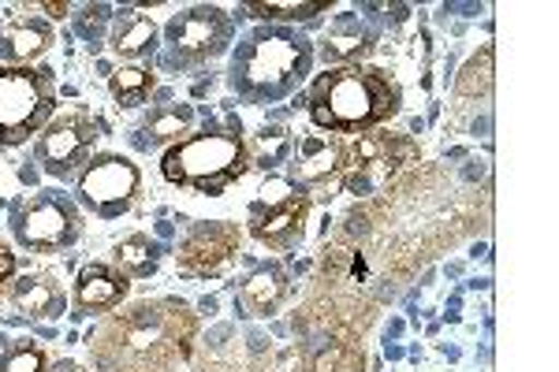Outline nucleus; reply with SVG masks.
<instances>
[{
	"label": "nucleus",
	"mask_w": 559,
	"mask_h": 372,
	"mask_svg": "<svg viewBox=\"0 0 559 372\" xmlns=\"http://www.w3.org/2000/svg\"><path fill=\"white\" fill-rule=\"evenodd\" d=\"M198 321L179 298H153L102 321L90 335L97 372H176L191 361Z\"/></svg>",
	"instance_id": "obj_1"
},
{
	"label": "nucleus",
	"mask_w": 559,
	"mask_h": 372,
	"mask_svg": "<svg viewBox=\"0 0 559 372\" xmlns=\"http://www.w3.org/2000/svg\"><path fill=\"white\" fill-rule=\"evenodd\" d=\"M313 68V41L292 26H254L231 49L228 83L247 105H276L292 97Z\"/></svg>",
	"instance_id": "obj_2"
},
{
	"label": "nucleus",
	"mask_w": 559,
	"mask_h": 372,
	"mask_svg": "<svg viewBox=\"0 0 559 372\" xmlns=\"http://www.w3.org/2000/svg\"><path fill=\"white\" fill-rule=\"evenodd\" d=\"M310 120L324 134H369L400 112V86L381 68H324L310 86Z\"/></svg>",
	"instance_id": "obj_3"
},
{
	"label": "nucleus",
	"mask_w": 559,
	"mask_h": 372,
	"mask_svg": "<svg viewBox=\"0 0 559 372\" xmlns=\"http://www.w3.org/2000/svg\"><path fill=\"white\" fill-rule=\"evenodd\" d=\"M250 171V145L239 123L205 127L198 134H187L160 157V176L173 187L198 190V194H224L231 183H239Z\"/></svg>",
	"instance_id": "obj_4"
},
{
	"label": "nucleus",
	"mask_w": 559,
	"mask_h": 372,
	"mask_svg": "<svg viewBox=\"0 0 559 372\" xmlns=\"http://www.w3.org/2000/svg\"><path fill=\"white\" fill-rule=\"evenodd\" d=\"M57 116V71L0 68V145H23Z\"/></svg>",
	"instance_id": "obj_5"
},
{
	"label": "nucleus",
	"mask_w": 559,
	"mask_h": 372,
	"mask_svg": "<svg viewBox=\"0 0 559 372\" xmlns=\"http://www.w3.org/2000/svg\"><path fill=\"white\" fill-rule=\"evenodd\" d=\"M236 41V20L216 4H191L165 23V49L160 68L165 71H194L202 63L231 49Z\"/></svg>",
	"instance_id": "obj_6"
},
{
	"label": "nucleus",
	"mask_w": 559,
	"mask_h": 372,
	"mask_svg": "<svg viewBox=\"0 0 559 372\" xmlns=\"http://www.w3.org/2000/svg\"><path fill=\"white\" fill-rule=\"evenodd\" d=\"M12 228L15 242L31 253H60L75 247L83 235V213L64 190H38L12 205Z\"/></svg>",
	"instance_id": "obj_7"
},
{
	"label": "nucleus",
	"mask_w": 559,
	"mask_h": 372,
	"mask_svg": "<svg viewBox=\"0 0 559 372\" xmlns=\"http://www.w3.org/2000/svg\"><path fill=\"white\" fill-rule=\"evenodd\" d=\"M414 165H418V142L411 134H358V142L344 157V190L355 197H373Z\"/></svg>",
	"instance_id": "obj_8"
},
{
	"label": "nucleus",
	"mask_w": 559,
	"mask_h": 372,
	"mask_svg": "<svg viewBox=\"0 0 559 372\" xmlns=\"http://www.w3.org/2000/svg\"><path fill=\"white\" fill-rule=\"evenodd\" d=\"M310 197L292 179H265L261 197L250 205V235L269 250H292L306 235Z\"/></svg>",
	"instance_id": "obj_9"
},
{
	"label": "nucleus",
	"mask_w": 559,
	"mask_h": 372,
	"mask_svg": "<svg viewBox=\"0 0 559 372\" xmlns=\"http://www.w3.org/2000/svg\"><path fill=\"white\" fill-rule=\"evenodd\" d=\"M142 187V171L139 165H131L120 153H97L86 160V168L79 171V205L90 208L102 220H120L123 213L134 205Z\"/></svg>",
	"instance_id": "obj_10"
},
{
	"label": "nucleus",
	"mask_w": 559,
	"mask_h": 372,
	"mask_svg": "<svg viewBox=\"0 0 559 372\" xmlns=\"http://www.w3.org/2000/svg\"><path fill=\"white\" fill-rule=\"evenodd\" d=\"M94 142H97V120H90L83 112H60L34 139V160L41 165L45 176L68 179L79 165H86Z\"/></svg>",
	"instance_id": "obj_11"
},
{
	"label": "nucleus",
	"mask_w": 559,
	"mask_h": 372,
	"mask_svg": "<svg viewBox=\"0 0 559 372\" xmlns=\"http://www.w3.org/2000/svg\"><path fill=\"white\" fill-rule=\"evenodd\" d=\"M239 228L228 220H202L179 239L176 261L187 276H216L239 253Z\"/></svg>",
	"instance_id": "obj_12"
},
{
	"label": "nucleus",
	"mask_w": 559,
	"mask_h": 372,
	"mask_svg": "<svg viewBox=\"0 0 559 372\" xmlns=\"http://www.w3.org/2000/svg\"><path fill=\"white\" fill-rule=\"evenodd\" d=\"M344 157H347V145L340 142V134L310 131L292 145V168L299 187L329 183V176L344 171Z\"/></svg>",
	"instance_id": "obj_13"
},
{
	"label": "nucleus",
	"mask_w": 559,
	"mask_h": 372,
	"mask_svg": "<svg viewBox=\"0 0 559 372\" xmlns=\"http://www.w3.org/2000/svg\"><path fill=\"white\" fill-rule=\"evenodd\" d=\"M131 279L123 272H116L112 265H86L79 272V284H75V310L79 316L90 313H112L116 305L128 298Z\"/></svg>",
	"instance_id": "obj_14"
},
{
	"label": "nucleus",
	"mask_w": 559,
	"mask_h": 372,
	"mask_svg": "<svg viewBox=\"0 0 559 372\" xmlns=\"http://www.w3.org/2000/svg\"><path fill=\"white\" fill-rule=\"evenodd\" d=\"M287 290V272L280 265H258L250 272L247 279H242L239 295H236V313L242 321H258V316H273L280 305H284Z\"/></svg>",
	"instance_id": "obj_15"
},
{
	"label": "nucleus",
	"mask_w": 559,
	"mask_h": 372,
	"mask_svg": "<svg viewBox=\"0 0 559 372\" xmlns=\"http://www.w3.org/2000/svg\"><path fill=\"white\" fill-rule=\"evenodd\" d=\"M373 45H377L373 26L347 12V15H340V20L332 23L329 34H324L321 60H324V68H350V63L369 57V49H373Z\"/></svg>",
	"instance_id": "obj_16"
},
{
	"label": "nucleus",
	"mask_w": 559,
	"mask_h": 372,
	"mask_svg": "<svg viewBox=\"0 0 559 372\" xmlns=\"http://www.w3.org/2000/svg\"><path fill=\"white\" fill-rule=\"evenodd\" d=\"M8 298H12V305L20 310L23 316H31V321H57V316L68 313V298L60 284L52 276H38V272H26V276L15 279L12 287H8Z\"/></svg>",
	"instance_id": "obj_17"
},
{
	"label": "nucleus",
	"mask_w": 559,
	"mask_h": 372,
	"mask_svg": "<svg viewBox=\"0 0 559 372\" xmlns=\"http://www.w3.org/2000/svg\"><path fill=\"white\" fill-rule=\"evenodd\" d=\"M52 41H57V34L49 23L26 20L8 26V31H0V68H31V60L45 57Z\"/></svg>",
	"instance_id": "obj_18"
},
{
	"label": "nucleus",
	"mask_w": 559,
	"mask_h": 372,
	"mask_svg": "<svg viewBox=\"0 0 559 372\" xmlns=\"http://www.w3.org/2000/svg\"><path fill=\"white\" fill-rule=\"evenodd\" d=\"M157 38H160V31L150 15L134 12V8H123L112 23V34H108V49L120 60H146L157 52Z\"/></svg>",
	"instance_id": "obj_19"
},
{
	"label": "nucleus",
	"mask_w": 559,
	"mask_h": 372,
	"mask_svg": "<svg viewBox=\"0 0 559 372\" xmlns=\"http://www.w3.org/2000/svg\"><path fill=\"white\" fill-rule=\"evenodd\" d=\"M194 127V108L191 105H160L142 120L139 127V145L142 149H157V145H168L173 149L176 142H183Z\"/></svg>",
	"instance_id": "obj_20"
},
{
	"label": "nucleus",
	"mask_w": 559,
	"mask_h": 372,
	"mask_svg": "<svg viewBox=\"0 0 559 372\" xmlns=\"http://www.w3.org/2000/svg\"><path fill=\"white\" fill-rule=\"evenodd\" d=\"M112 268L123 272L128 279H146L160 268V247L150 235H128V239L116 242Z\"/></svg>",
	"instance_id": "obj_21"
},
{
	"label": "nucleus",
	"mask_w": 559,
	"mask_h": 372,
	"mask_svg": "<svg viewBox=\"0 0 559 372\" xmlns=\"http://www.w3.org/2000/svg\"><path fill=\"white\" fill-rule=\"evenodd\" d=\"M153 86H157V75L153 68H139V63H128V68H116L108 75V94L116 97V105L123 108H139L150 101Z\"/></svg>",
	"instance_id": "obj_22"
},
{
	"label": "nucleus",
	"mask_w": 559,
	"mask_h": 372,
	"mask_svg": "<svg viewBox=\"0 0 559 372\" xmlns=\"http://www.w3.org/2000/svg\"><path fill=\"white\" fill-rule=\"evenodd\" d=\"M242 12L254 15V20H265L269 26H287V23L318 20V15L329 12V0H318V4H295V0L276 4V0H269V4H242Z\"/></svg>",
	"instance_id": "obj_23"
},
{
	"label": "nucleus",
	"mask_w": 559,
	"mask_h": 372,
	"mask_svg": "<svg viewBox=\"0 0 559 372\" xmlns=\"http://www.w3.org/2000/svg\"><path fill=\"white\" fill-rule=\"evenodd\" d=\"M295 372H362V353L350 343H329V347L313 350Z\"/></svg>",
	"instance_id": "obj_24"
},
{
	"label": "nucleus",
	"mask_w": 559,
	"mask_h": 372,
	"mask_svg": "<svg viewBox=\"0 0 559 372\" xmlns=\"http://www.w3.org/2000/svg\"><path fill=\"white\" fill-rule=\"evenodd\" d=\"M49 358L34 339H15L0 350V372H45Z\"/></svg>",
	"instance_id": "obj_25"
},
{
	"label": "nucleus",
	"mask_w": 559,
	"mask_h": 372,
	"mask_svg": "<svg viewBox=\"0 0 559 372\" xmlns=\"http://www.w3.org/2000/svg\"><path fill=\"white\" fill-rule=\"evenodd\" d=\"M112 23V8L108 4H86L83 12L75 15V34L86 41V49H102L105 41V26Z\"/></svg>",
	"instance_id": "obj_26"
},
{
	"label": "nucleus",
	"mask_w": 559,
	"mask_h": 372,
	"mask_svg": "<svg viewBox=\"0 0 559 372\" xmlns=\"http://www.w3.org/2000/svg\"><path fill=\"white\" fill-rule=\"evenodd\" d=\"M455 89L463 97H477V94H489L492 89V49H481V57H474L459 75Z\"/></svg>",
	"instance_id": "obj_27"
},
{
	"label": "nucleus",
	"mask_w": 559,
	"mask_h": 372,
	"mask_svg": "<svg viewBox=\"0 0 559 372\" xmlns=\"http://www.w3.org/2000/svg\"><path fill=\"white\" fill-rule=\"evenodd\" d=\"M292 134L284 131V127H273V131L261 134V153L258 157H250V165L258 168H280L287 157H292Z\"/></svg>",
	"instance_id": "obj_28"
},
{
	"label": "nucleus",
	"mask_w": 559,
	"mask_h": 372,
	"mask_svg": "<svg viewBox=\"0 0 559 372\" xmlns=\"http://www.w3.org/2000/svg\"><path fill=\"white\" fill-rule=\"evenodd\" d=\"M12 276H15V253L8 247H0V290L12 284Z\"/></svg>",
	"instance_id": "obj_29"
},
{
	"label": "nucleus",
	"mask_w": 559,
	"mask_h": 372,
	"mask_svg": "<svg viewBox=\"0 0 559 372\" xmlns=\"http://www.w3.org/2000/svg\"><path fill=\"white\" fill-rule=\"evenodd\" d=\"M52 372H90V369H83L79 361H57V369Z\"/></svg>",
	"instance_id": "obj_30"
},
{
	"label": "nucleus",
	"mask_w": 559,
	"mask_h": 372,
	"mask_svg": "<svg viewBox=\"0 0 559 372\" xmlns=\"http://www.w3.org/2000/svg\"><path fill=\"white\" fill-rule=\"evenodd\" d=\"M41 8H45L49 15H57V20H60V15H68V4H41Z\"/></svg>",
	"instance_id": "obj_31"
}]
</instances>
